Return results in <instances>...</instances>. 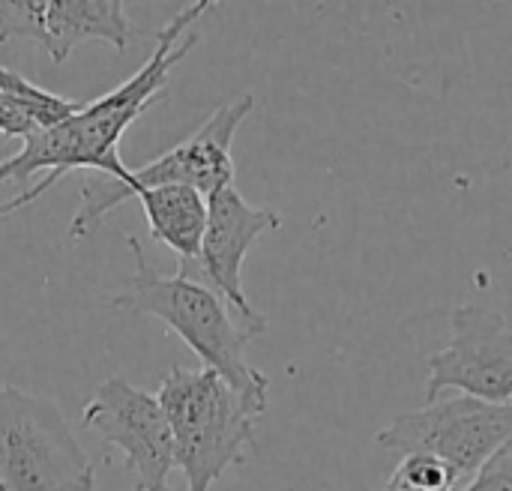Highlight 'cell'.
Returning a JSON list of instances; mask_svg holds the SVG:
<instances>
[{
  "label": "cell",
  "instance_id": "obj_1",
  "mask_svg": "<svg viewBox=\"0 0 512 491\" xmlns=\"http://www.w3.org/2000/svg\"><path fill=\"white\" fill-rule=\"evenodd\" d=\"M210 6V0L183 6L156 33V45L147 63L132 78L105 96L84 102L81 111L60 126L30 132L15 153L0 159V219L30 207L72 171L108 174V180L117 183L129 177L117 144L123 132L165 93L171 69L195 48V27L210 12Z\"/></svg>",
  "mask_w": 512,
  "mask_h": 491
},
{
  "label": "cell",
  "instance_id": "obj_2",
  "mask_svg": "<svg viewBox=\"0 0 512 491\" xmlns=\"http://www.w3.org/2000/svg\"><path fill=\"white\" fill-rule=\"evenodd\" d=\"M123 240L132 249L135 273L126 291L111 297V306L162 321L201 360V369L216 372L252 411L264 417L270 381L246 357L249 342L258 336L234 324L225 300L216 291L180 273L174 276L156 273L144 258L141 240L132 234H123Z\"/></svg>",
  "mask_w": 512,
  "mask_h": 491
},
{
  "label": "cell",
  "instance_id": "obj_3",
  "mask_svg": "<svg viewBox=\"0 0 512 491\" xmlns=\"http://www.w3.org/2000/svg\"><path fill=\"white\" fill-rule=\"evenodd\" d=\"M174 441V468L189 491H210L216 480L243 465L261 414L252 411L216 372L171 369L156 393Z\"/></svg>",
  "mask_w": 512,
  "mask_h": 491
},
{
  "label": "cell",
  "instance_id": "obj_4",
  "mask_svg": "<svg viewBox=\"0 0 512 491\" xmlns=\"http://www.w3.org/2000/svg\"><path fill=\"white\" fill-rule=\"evenodd\" d=\"M255 96L246 93L240 99H231L219 105L186 141L162 153L159 159L129 168V177L123 183L117 180H84L81 183V207L69 222L66 237L78 240L90 228H96L117 204L135 198L144 189L156 186H189L201 192L204 198L234 186V159H231V144L243 120L252 114Z\"/></svg>",
  "mask_w": 512,
  "mask_h": 491
},
{
  "label": "cell",
  "instance_id": "obj_5",
  "mask_svg": "<svg viewBox=\"0 0 512 491\" xmlns=\"http://www.w3.org/2000/svg\"><path fill=\"white\" fill-rule=\"evenodd\" d=\"M93 462L63 411L0 381V491H93Z\"/></svg>",
  "mask_w": 512,
  "mask_h": 491
},
{
  "label": "cell",
  "instance_id": "obj_6",
  "mask_svg": "<svg viewBox=\"0 0 512 491\" xmlns=\"http://www.w3.org/2000/svg\"><path fill=\"white\" fill-rule=\"evenodd\" d=\"M512 438V405H489L471 396L429 402L378 432V444L399 456H432L471 480Z\"/></svg>",
  "mask_w": 512,
  "mask_h": 491
},
{
  "label": "cell",
  "instance_id": "obj_7",
  "mask_svg": "<svg viewBox=\"0 0 512 491\" xmlns=\"http://www.w3.org/2000/svg\"><path fill=\"white\" fill-rule=\"evenodd\" d=\"M426 399L438 402L444 390L512 405V327L504 312L465 303L450 315V339L429 357Z\"/></svg>",
  "mask_w": 512,
  "mask_h": 491
},
{
  "label": "cell",
  "instance_id": "obj_8",
  "mask_svg": "<svg viewBox=\"0 0 512 491\" xmlns=\"http://www.w3.org/2000/svg\"><path fill=\"white\" fill-rule=\"evenodd\" d=\"M279 228L282 216L276 210L252 207L237 186H228L207 198V225L198 261L183 264L177 273L216 291L234 312H240L243 327L261 336L267 330V318L249 303L243 291V261L261 234Z\"/></svg>",
  "mask_w": 512,
  "mask_h": 491
},
{
  "label": "cell",
  "instance_id": "obj_9",
  "mask_svg": "<svg viewBox=\"0 0 512 491\" xmlns=\"http://www.w3.org/2000/svg\"><path fill=\"white\" fill-rule=\"evenodd\" d=\"M81 423L123 453L126 471L135 474V491H171L174 441L156 396L123 378H108L84 405Z\"/></svg>",
  "mask_w": 512,
  "mask_h": 491
},
{
  "label": "cell",
  "instance_id": "obj_10",
  "mask_svg": "<svg viewBox=\"0 0 512 491\" xmlns=\"http://www.w3.org/2000/svg\"><path fill=\"white\" fill-rule=\"evenodd\" d=\"M120 0H0V42L33 39L54 63H63L87 39L126 48L132 24Z\"/></svg>",
  "mask_w": 512,
  "mask_h": 491
},
{
  "label": "cell",
  "instance_id": "obj_11",
  "mask_svg": "<svg viewBox=\"0 0 512 491\" xmlns=\"http://www.w3.org/2000/svg\"><path fill=\"white\" fill-rule=\"evenodd\" d=\"M147 216L150 237L168 246L183 264H195L207 225V198L189 186H156L135 195Z\"/></svg>",
  "mask_w": 512,
  "mask_h": 491
},
{
  "label": "cell",
  "instance_id": "obj_12",
  "mask_svg": "<svg viewBox=\"0 0 512 491\" xmlns=\"http://www.w3.org/2000/svg\"><path fill=\"white\" fill-rule=\"evenodd\" d=\"M0 96H3L6 102H12L15 108H21V111L30 117V123H33L36 129L60 126L63 120H69L72 114H78L81 105H84V102H78V99L57 96V93H51V90H45V87L27 81L24 75L6 69L3 63H0Z\"/></svg>",
  "mask_w": 512,
  "mask_h": 491
},
{
  "label": "cell",
  "instance_id": "obj_13",
  "mask_svg": "<svg viewBox=\"0 0 512 491\" xmlns=\"http://www.w3.org/2000/svg\"><path fill=\"white\" fill-rule=\"evenodd\" d=\"M462 480L450 465L432 456H402L396 471L390 474L384 491H453Z\"/></svg>",
  "mask_w": 512,
  "mask_h": 491
},
{
  "label": "cell",
  "instance_id": "obj_14",
  "mask_svg": "<svg viewBox=\"0 0 512 491\" xmlns=\"http://www.w3.org/2000/svg\"><path fill=\"white\" fill-rule=\"evenodd\" d=\"M462 491H512V438L468 480Z\"/></svg>",
  "mask_w": 512,
  "mask_h": 491
},
{
  "label": "cell",
  "instance_id": "obj_15",
  "mask_svg": "<svg viewBox=\"0 0 512 491\" xmlns=\"http://www.w3.org/2000/svg\"><path fill=\"white\" fill-rule=\"evenodd\" d=\"M30 132H36V126L30 123V117H27L21 108H15L12 102H6V99L0 96V135H3V138H18V141H24Z\"/></svg>",
  "mask_w": 512,
  "mask_h": 491
}]
</instances>
